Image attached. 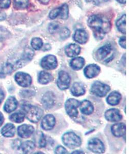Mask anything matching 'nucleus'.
Listing matches in <instances>:
<instances>
[{
	"instance_id": "10",
	"label": "nucleus",
	"mask_w": 137,
	"mask_h": 154,
	"mask_svg": "<svg viewBox=\"0 0 137 154\" xmlns=\"http://www.w3.org/2000/svg\"><path fill=\"white\" fill-rule=\"evenodd\" d=\"M15 80L20 86L27 88L32 83V77L29 75L23 72H18L15 75Z\"/></svg>"
},
{
	"instance_id": "31",
	"label": "nucleus",
	"mask_w": 137,
	"mask_h": 154,
	"mask_svg": "<svg viewBox=\"0 0 137 154\" xmlns=\"http://www.w3.org/2000/svg\"><path fill=\"white\" fill-rule=\"evenodd\" d=\"M31 45L34 49L39 50L42 48L43 43L41 38H34L32 39Z\"/></svg>"
},
{
	"instance_id": "36",
	"label": "nucleus",
	"mask_w": 137,
	"mask_h": 154,
	"mask_svg": "<svg viewBox=\"0 0 137 154\" xmlns=\"http://www.w3.org/2000/svg\"><path fill=\"white\" fill-rule=\"evenodd\" d=\"M59 14H60V7L53 9L49 13V17L51 19H55L59 16Z\"/></svg>"
},
{
	"instance_id": "20",
	"label": "nucleus",
	"mask_w": 137,
	"mask_h": 154,
	"mask_svg": "<svg viewBox=\"0 0 137 154\" xmlns=\"http://www.w3.org/2000/svg\"><path fill=\"white\" fill-rule=\"evenodd\" d=\"M70 92L74 96L79 97L84 95L86 90L82 83L76 82L72 85Z\"/></svg>"
},
{
	"instance_id": "14",
	"label": "nucleus",
	"mask_w": 137,
	"mask_h": 154,
	"mask_svg": "<svg viewBox=\"0 0 137 154\" xmlns=\"http://www.w3.org/2000/svg\"><path fill=\"white\" fill-rule=\"evenodd\" d=\"M35 131L34 128L32 125H23L18 128V135L22 138H28L32 136Z\"/></svg>"
},
{
	"instance_id": "13",
	"label": "nucleus",
	"mask_w": 137,
	"mask_h": 154,
	"mask_svg": "<svg viewBox=\"0 0 137 154\" xmlns=\"http://www.w3.org/2000/svg\"><path fill=\"white\" fill-rule=\"evenodd\" d=\"M101 68L98 65L93 64L87 66L84 69V74L88 79H92L97 77L100 72Z\"/></svg>"
},
{
	"instance_id": "3",
	"label": "nucleus",
	"mask_w": 137,
	"mask_h": 154,
	"mask_svg": "<svg viewBox=\"0 0 137 154\" xmlns=\"http://www.w3.org/2000/svg\"><path fill=\"white\" fill-rule=\"evenodd\" d=\"M114 57V48L111 44H106L99 48L96 52V58L100 61L108 63Z\"/></svg>"
},
{
	"instance_id": "24",
	"label": "nucleus",
	"mask_w": 137,
	"mask_h": 154,
	"mask_svg": "<svg viewBox=\"0 0 137 154\" xmlns=\"http://www.w3.org/2000/svg\"><path fill=\"white\" fill-rule=\"evenodd\" d=\"M53 80V77L51 74L42 71L38 75V82L41 84H47Z\"/></svg>"
},
{
	"instance_id": "42",
	"label": "nucleus",
	"mask_w": 137,
	"mask_h": 154,
	"mask_svg": "<svg viewBox=\"0 0 137 154\" xmlns=\"http://www.w3.org/2000/svg\"><path fill=\"white\" fill-rule=\"evenodd\" d=\"M6 15L5 13L0 11V20H4L6 19Z\"/></svg>"
},
{
	"instance_id": "8",
	"label": "nucleus",
	"mask_w": 137,
	"mask_h": 154,
	"mask_svg": "<svg viewBox=\"0 0 137 154\" xmlns=\"http://www.w3.org/2000/svg\"><path fill=\"white\" fill-rule=\"evenodd\" d=\"M41 66L46 70H52L58 66V61L53 55L49 54L44 57L41 62Z\"/></svg>"
},
{
	"instance_id": "40",
	"label": "nucleus",
	"mask_w": 137,
	"mask_h": 154,
	"mask_svg": "<svg viewBox=\"0 0 137 154\" xmlns=\"http://www.w3.org/2000/svg\"><path fill=\"white\" fill-rule=\"evenodd\" d=\"M109 0H94V3L96 5H98L103 3L104 2H107Z\"/></svg>"
},
{
	"instance_id": "16",
	"label": "nucleus",
	"mask_w": 137,
	"mask_h": 154,
	"mask_svg": "<svg viewBox=\"0 0 137 154\" xmlns=\"http://www.w3.org/2000/svg\"><path fill=\"white\" fill-rule=\"evenodd\" d=\"M79 108L81 112L85 115H90L94 111V107L89 100H84L80 102Z\"/></svg>"
},
{
	"instance_id": "45",
	"label": "nucleus",
	"mask_w": 137,
	"mask_h": 154,
	"mask_svg": "<svg viewBox=\"0 0 137 154\" xmlns=\"http://www.w3.org/2000/svg\"><path fill=\"white\" fill-rule=\"evenodd\" d=\"M83 154L84 152L80 151H76L72 152V154Z\"/></svg>"
},
{
	"instance_id": "19",
	"label": "nucleus",
	"mask_w": 137,
	"mask_h": 154,
	"mask_svg": "<svg viewBox=\"0 0 137 154\" xmlns=\"http://www.w3.org/2000/svg\"><path fill=\"white\" fill-rule=\"evenodd\" d=\"M81 51L80 46L76 44H70L67 46L65 49V52L67 56L73 58L77 56Z\"/></svg>"
},
{
	"instance_id": "44",
	"label": "nucleus",
	"mask_w": 137,
	"mask_h": 154,
	"mask_svg": "<svg viewBox=\"0 0 137 154\" xmlns=\"http://www.w3.org/2000/svg\"><path fill=\"white\" fill-rule=\"evenodd\" d=\"M39 1L41 3L44 4H47L49 2L50 0H39Z\"/></svg>"
},
{
	"instance_id": "6",
	"label": "nucleus",
	"mask_w": 137,
	"mask_h": 154,
	"mask_svg": "<svg viewBox=\"0 0 137 154\" xmlns=\"http://www.w3.org/2000/svg\"><path fill=\"white\" fill-rule=\"evenodd\" d=\"M80 102L75 99H69L65 104V109L67 114L71 117H77L79 112L78 108L79 107Z\"/></svg>"
},
{
	"instance_id": "37",
	"label": "nucleus",
	"mask_w": 137,
	"mask_h": 154,
	"mask_svg": "<svg viewBox=\"0 0 137 154\" xmlns=\"http://www.w3.org/2000/svg\"><path fill=\"white\" fill-rule=\"evenodd\" d=\"M55 154H67L68 151L67 149L63 147L61 145H59L56 147L55 151Z\"/></svg>"
},
{
	"instance_id": "1",
	"label": "nucleus",
	"mask_w": 137,
	"mask_h": 154,
	"mask_svg": "<svg viewBox=\"0 0 137 154\" xmlns=\"http://www.w3.org/2000/svg\"><path fill=\"white\" fill-rule=\"evenodd\" d=\"M90 27L93 30V35L97 40H101L106 33L110 31L111 24L108 20L98 15L90 16L87 20Z\"/></svg>"
},
{
	"instance_id": "25",
	"label": "nucleus",
	"mask_w": 137,
	"mask_h": 154,
	"mask_svg": "<svg viewBox=\"0 0 137 154\" xmlns=\"http://www.w3.org/2000/svg\"><path fill=\"white\" fill-rule=\"evenodd\" d=\"M16 129L14 125L12 124H7L4 126L1 130V133L4 136L6 137H11L14 135Z\"/></svg>"
},
{
	"instance_id": "33",
	"label": "nucleus",
	"mask_w": 137,
	"mask_h": 154,
	"mask_svg": "<svg viewBox=\"0 0 137 154\" xmlns=\"http://www.w3.org/2000/svg\"><path fill=\"white\" fill-rule=\"evenodd\" d=\"M60 28V25L58 22H53L49 24L48 30L50 33H55Z\"/></svg>"
},
{
	"instance_id": "23",
	"label": "nucleus",
	"mask_w": 137,
	"mask_h": 154,
	"mask_svg": "<svg viewBox=\"0 0 137 154\" xmlns=\"http://www.w3.org/2000/svg\"><path fill=\"white\" fill-rule=\"evenodd\" d=\"M85 60L82 57H77L72 59L70 62V66L74 70H79L83 67Z\"/></svg>"
},
{
	"instance_id": "38",
	"label": "nucleus",
	"mask_w": 137,
	"mask_h": 154,
	"mask_svg": "<svg viewBox=\"0 0 137 154\" xmlns=\"http://www.w3.org/2000/svg\"><path fill=\"white\" fill-rule=\"evenodd\" d=\"M11 5V0H0V7L2 8H7Z\"/></svg>"
},
{
	"instance_id": "28",
	"label": "nucleus",
	"mask_w": 137,
	"mask_h": 154,
	"mask_svg": "<svg viewBox=\"0 0 137 154\" xmlns=\"http://www.w3.org/2000/svg\"><path fill=\"white\" fill-rule=\"evenodd\" d=\"M24 112H15L14 114H12L10 116L9 119H11V121L14 122L21 123L24 121L25 119Z\"/></svg>"
},
{
	"instance_id": "29",
	"label": "nucleus",
	"mask_w": 137,
	"mask_h": 154,
	"mask_svg": "<svg viewBox=\"0 0 137 154\" xmlns=\"http://www.w3.org/2000/svg\"><path fill=\"white\" fill-rule=\"evenodd\" d=\"M39 135L37 136V138L36 140H37V143L39 145V146L41 148H43L45 147L47 145V141L46 137L44 136L43 133L42 132L39 131Z\"/></svg>"
},
{
	"instance_id": "30",
	"label": "nucleus",
	"mask_w": 137,
	"mask_h": 154,
	"mask_svg": "<svg viewBox=\"0 0 137 154\" xmlns=\"http://www.w3.org/2000/svg\"><path fill=\"white\" fill-rule=\"evenodd\" d=\"M68 16V7L67 4H63L60 7V18L62 19H67Z\"/></svg>"
},
{
	"instance_id": "4",
	"label": "nucleus",
	"mask_w": 137,
	"mask_h": 154,
	"mask_svg": "<svg viewBox=\"0 0 137 154\" xmlns=\"http://www.w3.org/2000/svg\"><path fill=\"white\" fill-rule=\"evenodd\" d=\"M62 139L64 144L70 149L79 147L82 144L81 138L74 132L66 133L62 136Z\"/></svg>"
},
{
	"instance_id": "46",
	"label": "nucleus",
	"mask_w": 137,
	"mask_h": 154,
	"mask_svg": "<svg viewBox=\"0 0 137 154\" xmlns=\"http://www.w3.org/2000/svg\"><path fill=\"white\" fill-rule=\"evenodd\" d=\"M119 3L121 4L126 3V0H117Z\"/></svg>"
},
{
	"instance_id": "21",
	"label": "nucleus",
	"mask_w": 137,
	"mask_h": 154,
	"mask_svg": "<svg viewBox=\"0 0 137 154\" xmlns=\"http://www.w3.org/2000/svg\"><path fill=\"white\" fill-rule=\"evenodd\" d=\"M18 106V101L15 98L10 97L6 101L4 109L7 112H11L14 111Z\"/></svg>"
},
{
	"instance_id": "12",
	"label": "nucleus",
	"mask_w": 137,
	"mask_h": 154,
	"mask_svg": "<svg viewBox=\"0 0 137 154\" xmlns=\"http://www.w3.org/2000/svg\"><path fill=\"white\" fill-rule=\"evenodd\" d=\"M105 117L107 121L116 122L120 121L122 119V116L118 109H111L106 112Z\"/></svg>"
},
{
	"instance_id": "5",
	"label": "nucleus",
	"mask_w": 137,
	"mask_h": 154,
	"mask_svg": "<svg viewBox=\"0 0 137 154\" xmlns=\"http://www.w3.org/2000/svg\"><path fill=\"white\" fill-rule=\"evenodd\" d=\"M110 90L111 88L109 85L99 81H96L92 84L90 91L93 95L96 96L104 97L107 95Z\"/></svg>"
},
{
	"instance_id": "22",
	"label": "nucleus",
	"mask_w": 137,
	"mask_h": 154,
	"mask_svg": "<svg viewBox=\"0 0 137 154\" xmlns=\"http://www.w3.org/2000/svg\"><path fill=\"white\" fill-rule=\"evenodd\" d=\"M121 95L117 91H113L107 97L106 101L109 105L114 106L119 104L121 100Z\"/></svg>"
},
{
	"instance_id": "39",
	"label": "nucleus",
	"mask_w": 137,
	"mask_h": 154,
	"mask_svg": "<svg viewBox=\"0 0 137 154\" xmlns=\"http://www.w3.org/2000/svg\"><path fill=\"white\" fill-rule=\"evenodd\" d=\"M119 44L122 48L126 49V37H123L120 38Z\"/></svg>"
},
{
	"instance_id": "35",
	"label": "nucleus",
	"mask_w": 137,
	"mask_h": 154,
	"mask_svg": "<svg viewBox=\"0 0 137 154\" xmlns=\"http://www.w3.org/2000/svg\"><path fill=\"white\" fill-rule=\"evenodd\" d=\"M13 69V66L11 65V64H8L6 66H4V68L1 71V75H3L4 76H5L6 75L11 74L12 72Z\"/></svg>"
},
{
	"instance_id": "15",
	"label": "nucleus",
	"mask_w": 137,
	"mask_h": 154,
	"mask_svg": "<svg viewBox=\"0 0 137 154\" xmlns=\"http://www.w3.org/2000/svg\"><path fill=\"white\" fill-rule=\"evenodd\" d=\"M111 131L116 137L119 138L124 136L126 133V125L123 123H116L111 126Z\"/></svg>"
},
{
	"instance_id": "41",
	"label": "nucleus",
	"mask_w": 137,
	"mask_h": 154,
	"mask_svg": "<svg viewBox=\"0 0 137 154\" xmlns=\"http://www.w3.org/2000/svg\"><path fill=\"white\" fill-rule=\"evenodd\" d=\"M4 98V94L3 91L0 89V104L1 103L2 101L3 100Z\"/></svg>"
},
{
	"instance_id": "11",
	"label": "nucleus",
	"mask_w": 137,
	"mask_h": 154,
	"mask_svg": "<svg viewBox=\"0 0 137 154\" xmlns=\"http://www.w3.org/2000/svg\"><path fill=\"white\" fill-rule=\"evenodd\" d=\"M56 125L55 117L51 114H48L43 118L41 127L45 131H50Z\"/></svg>"
},
{
	"instance_id": "27",
	"label": "nucleus",
	"mask_w": 137,
	"mask_h": 154,
	"mask_svg": "<svg viewBox=\"0 0 137 154\" xmlns=\"http://www.w3.org/2000/svg\"><path fill=\"white\" fill-rule=\"evenodd\" d=\"M126 14H123L116 23L118 29L124 34L126 33Z\"/></svg>"
},
{
	"instance_id": "18",
	"label": "nucleus",
	"mask_w": 137,
	"mask_h": 154,
	"mask_svg": "<svg viewBox=\"0 0 137 154\" xmlns=\"http://www.w3.org/2000/svg\"><path fill=\"white\" fill-rule=\"evenodd\" d=\"M42 104L45 109H50L55 104V96L51 92H48L43 97Z\"/></svg>"
},
{
	"instance_id": "32",
	"label": "nucleus",
	"mask_w": 137,
	"mask_h": 154,
	"mask_svg": "<svg viewBox=\"0 0 137 154\" xmlns=\"http://www.w3.org/2000/svg\"><path fill=\"white\" fill-rule=\"evenodd\" d=\"M14 5L18 8L24 9L28 5V0H14Z\"/></svg>"
},
{
	"instance_id": "9",
	"label": "nucleus",
	"mask_w": 137,
	"mask_h": 154,
	"mask_svg": "<svg viewBox=\"0 0 137 154\" xmlns=\"http://www.w3.org/2000/svg\"><path fill=\"white\" fill-rule=\"evenodd\" d=\"M88 148L94 153L103 154L105 152V146L103 143L98 138H93L88 142Z\"/></svg>"
},
{
	"instance_id": "26",
	"label": "nucleus",
	"mask_w": 137,
	"mask_h": 154,
	"mask_svg": "<svg viewBox=\"0 0 137 154\" xmlns=\"http://www.w3.org/2000/svg\"><path fill=\"white\" fill-rule=\"evenodd\" d=\"M35 144L32 141H25L21 145L22 150L25 154L32 152L35 149Z\"/></svg>"
},
{
	"instance_id": "34",
	"label": "nucleus",
	"mask_w": 137,
	"mask_h": 154,
	"mask_svg": "<svg viewBox=\"0 0 137 154\" xmlns=\"http://www.w3.org/2000/svg\"><path fill=\"white\" fill-rule=\"evenodd\" d=\"M60 37L62 39L64 40L68 38L70 35V31L68 28L66 27H64L62 28L61 31H60Z\"/></svg>"
},
{
	"instance_id": "2",
	"label": "nucleus",
	"mask_w": 137,
	"mask_h": 154,
	"mask_svg": "<svg viewBox=\"0 0 137 154\" xmlns=\"http://www.w3.org/2000/svg\"><path fill=\"white\" fill-rule=\"evenodd\" d=\"M23 110L25 115L28 120L33 123H37L43 115V111L39 107L26 104L23 105Z\"/></svg>"
},
{
	"instance_id": "43",
	"label": "nucleus",
	"mask_w": 137,
	"mask_h": 154,
	"mask_svg": "<svg viewBox=\"0 0 137 154\" xmlns=\"http://www.w3.org/2000/svg\"><path fill=\"white\" fill-rule=\"evenodd\" d=\"M4 121V117L2 115L1 112H0V126H1L2 123Z\"/></svg>"
},
{
	"instance_id": "17",
	"label": "nucleus",
	"mask_w": 137,
	"mask_h": 154,
	"mask_svg": "<svg viewBox=\"0 0 137 154\" xmlns=\"http://www.w3.org/2000/svg\"><path fill=\"white\" fill-rule=\"evenodd\" d=\"M88 34L84 29H80L76 30L74 35V40L80 44H85L88 40Z\"/></svg>"
},
{
	"instance_id": "7",
	"label": "nucleus",
	"mask_w": 137,
	"mask_h": 154,
	"mask_svg": "<svg viewBox=\"0 0 137 154\" xmlns=\"http://www.w3.org/2000/svg\"><path fill=\"white\" fill-rule=\"evenodd\" d=\"M71 78L70 75L67 72L61 70L59 72L58 79L57 80V85L61 90H66L68 89L70 85Z\"/></svg>"
}]
</instances>
